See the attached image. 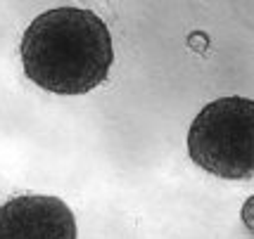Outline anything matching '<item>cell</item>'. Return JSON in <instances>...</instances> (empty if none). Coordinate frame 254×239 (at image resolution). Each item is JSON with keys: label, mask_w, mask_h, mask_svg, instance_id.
Listing matches in <instances>:
<instances>
[{"label": "cell", "mask_w": 254, "mask_h": 239, "mask_svg": "<svg viewBox=\"0 0 254 239\" xmlns=\"http://www.w3.org/2000/svg\"><path fill=\"white\" fill-rule=\"evenodd\" d=\"M26 76L55 95H83L98 88L114 62L107 24L95 12L55 7L38 14L22 38Z\"/></svg>", "instance_id": "cell-1"}, {"label": "cell", "mask_w": 254, "mask_h": 239, "mask_svg": "<svg viewBox=\"0 0 254 239\" xmlns=\"http://www.w3.org/2000/svg\"><path fill=\"white\" fill-rule=\"evenodd\" d=\"M188 152L211 175L226 180L254 178V99L209 102L190 126Z\"/></svg>", "instance_id": "cell-2"}, {"label": "cell", "mask_w": 254, "mask_h": 239, "mask_svg": "<svg viewBox=\"0 0 254 239\" xmlns=\"http://www.w3.org/2000/svg\"><path fill=\"white\" fill-rule=\"evenodd\" d=\"M0 239H76V220L57 196L22 194L0 206Z\"/></svg>", "instance_id": "cell-3"}, {"label": "cell", "mask_w": 254, "mask_h": 239, "mask_svg": "<svg viewBox=\"0 0 254 239\" xmlns=\"http://www.w3.org/2000/svg\"><path fill=\"white\" fill-rule=\"evenodd\" d=\"M240 218H243L245 228L250 230L254 235V196H250L247 201L243 204V211H240Z\"/></svg>", "instance_id": "cell-4"}]
</instances>
